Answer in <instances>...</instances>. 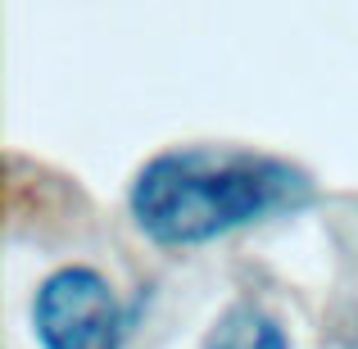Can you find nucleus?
<instances>
[{
    "label": "nucleus",
    "mask_w": 358,
    "mask_h": 349,
    "mask_svg": "<svg viewBox=\"0 0 358 349\" xmlns=\"http://www.w3.org/2000/svg\"><path fill=\"white\" fill-rule=\"evenodd\" d=\"M32 336L41 349H122L131 336V308H122L105 272L69 263L36 286Z\"/></svg>",
    "instance_id": "2"
},
{
    "label": "nucleus",
    "mask_w": 358,
    "mask_h": 349,
    "mask_svg": "<svg viewBox=\"0 0 358 349\" xmlns=\"http://www.w3.org/2000/svg\"><path fill=\"white\" fill-rule=\"evenodd\" d=\"M200 349H290V336L277 313H268L254 299H236L213 318Z\"/></svg>",
    "instance_id": "3"
},
{
    "label": "nucleus",
    "mask_w": 358,
    "mask_h": 349,
    "mask_svg": "<svg viewBox=\"0 0 358 349\" xmlns=\"http://www.w3.org/2000/svg\"><path fill=\"white\" fill-rule=\"evenodd\" d=\"M317 200L290 159L236 145H177L145 159L127 186V213L159 250H200L231 232L286 218Z\"/></svg>",
    "instance_id": "1"
}]
</instances>
